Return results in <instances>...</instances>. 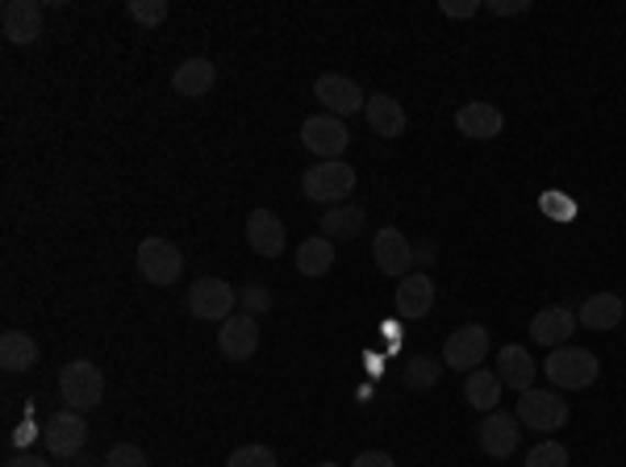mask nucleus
<instances>
[{"mask_svg":"<svg viewBox=\"0 0 626 467\" xmlns=\"http://www.w3.org/2000/svg\"><path fill=\"white\" fill-rule=\"evenodd\" d=\"M38 363V342L25 330H4L0 334V367L4 372H30Z\"/></svg>","mask_w":626,"mask_h":467,"instance_id":"5701e85b","label":"nucleus"},{"mask_svg":"<svg viewBox=\"0 0 626 467\" xmlns=\"http://www.w3.org/2000/svg\"><path fill=\"white\" fill-rule=\"evenodd\" d=\"M623 314H626V300L618 297V293H597V297H589L581 305L577 321H584L589 330H614V326L623 321Z\"/></svg>","mask_w":626,"mask_h":467,"instance_id":"4be33fe9","label":"nucleus"},{"mask_svg":"<svg viewBox=\"0 0 626 467\" xmlns=\"http://www.w3.org/2000/svg\"><path fill=\"white\" fill-rule=\"evenodd\" d=\"M443 13L447 18H472V13H480L477 0H463V4H456V0H443Z\"/></svg>","mask_w":626,"mask_h":467,"instance_id":"f704fd0d","label":"nucleus"},{"mask_svg":"<svg viewBox=\"0 0 626 467\" xmlns=\"http://www.w3.org/2000/svg\"><path fill=\"white\" fill-rule=\"evenodd\" d=\"M489 9L493 18H514V13H530V0H493Z\"/></svg>","mask_w":626,"mask_h":467,"instance_id":"473e14b6","label":"nucleus"},{"mask_svg":"<svg viewBox=\"0 0 626 467\" xmlns=\"http://www.w3.org/2000/svg\"><path fill=\"white\" fill-rule=\"evenodd\" d=\"M42 443H46V451H51L55 459H76L83 451V443H88V422H83V413H76V409L55 413V418L46 422V430H42Z\"/></svg>","mask_w":626,"mask_h":467,"instance_id":"1a4fd4ad","label":"nucleus"},{"mask_svg":"<svg viewBox=\"0 0 626 467\" xmlns=\"http://www.w3.org/2000/svg\"><path fill=\"white\" fill-rule=\"evenodd\" d=\"M301 143H305V150H313L317 159H338L343 150L351 147V134L343 126V117L313 113V117H305V126H301Z\"/></svg>","mask_w":626,"mask_h":467,"instance_id":"6e6552de","label":"nucleus"},{"mask_svg":"<svg viewBox=\"0 0 626 467\" xmlns=\"http://www.w3.org/2000/svg\"><path fill=\"white\" fill-rule=\"evenodd\" d=\"M59 397L67 401V409L88 413L104 401V372L92 360H71L63 363L59 372Z\"/></svg>","mask_w":626,"mask_h":467,"instance_id":"f03ea898","label":"nucleus"},{"mask_svg":"<svg viewBox=\"0 0 626 467\" xmlns=\"http://www.w3.org/2000/svg\"><path fill=\"white\" fill-rule=\"evenodd\" d=\"M317 467H338V464H317Z\"/></svg>","mask_w":626,"mask_h":467,"instance_id":"e433bc0d","label":"nucleus"},{"mask_svg":"<svg viewBox=\"0 0 626 467\" xmlns=\"http://www.w3.org/2000/svg\"><path fill=\"white\" fill-rule=\"evenodd\" d=\"M0 30L13 46H34L42 38V4L38 0H9L0 9Z\"/></svg>","mask_w":626,"mask_h":467,"instance_id":"f8f14e48","label":"nucleus"},{"mask_svg":"<svg viewBox=\"0 0 626 467\" xmlns=\"http://www.w3.org/2000/svg\"><path fill=\"white\" fill-rule=\"evenodd\" d=\"M104 467H150V459H146L143 446L118 443V446H109V455H104Z\"/></svg>","mask_w":626,"mask_h":467,"instance_id":"7c9ffc66","label":"nucleus"},{"mask_svg":"<svg viewBox=\"0 0 626 467\" xmlns=\"http://www.w3.org/2000/svg\"><path fill=\"white\" fill-rule=\"evenodd\" d=\"M125 13L143 25V30H155V25L167 22V0H130Z\"/></svg>","mask_w":626,"mask_h":467,"instance_id":"cd10ccee","label":"nucleus"},{"mask_svg":"<svg viewBox=\"0 0 626 467\" xmlns=\"http://www.w3.org/2000/svg\"><path fill=\"white\" fill-rule=\"evenodd\" d=\"M226 467H280V464H276V451H271V446L250 443V446H238L226 459Z\"/></svg>","mask_w":626,"mask_h":467,"instance_id":"c756f323","label":"nucleus"},{"mask_svg":"<svg viewBox=\"0 0 626 467\" xmlns=\"http://www.w3.org/2000/svg\"><path fill=\"white\" fill-rule=\"evenodd\" d=\"M372 259H376V267H380L384 276L405 280V276H410V267H414L417 251L410 247V238L396 230V226H384V230L372 238Z\"/></svg>","mask_w":626,"mask_h":467,"instance_id":"9d476101","label":"nucleus"},{"mask_svg":"<svg viewBox=\"0 0 626 467\" xmlns=\"http://www.w3.org/2000/svg\"><path fill=\"white\" fill-rule=\"evenodd\" d=\"M217 351L226 355L230 363H243L259 351V321L250 314H234V318L222 321L217 330Z\"/></svg>","mask_w":626,"mask_h":467,"instance_id":"ddd939ff","label":"nucleus"},{"mask_svg":"<svg viewBox=\"0 0 626 467\" xmlns=\"http://www.w3.org/2000/svg\"><path fill=\"white\" fill-rule=\"evenodd\" d=\"M518 418L514 413H501V409H493V413H484V422H480V451L489 455V459H510L514 451H518L522 443V430H518Z\"/></svg>","mask_w":626,"mask_h":467,"instance_id":"9b49d317","label":"nucleus"},{"mask_svg":"<svg viewBox=\"0 0 626 467\" xmlns=\"http://www.w3.org/2000/svg\"><path fill=\"white\" fill-rule=\"evenodd\" d=\"M489 355V330L484 326H459L443 342V367H456V372H477Z\"/></svg>","mask_w":626,"mask_h":467,"instance_id":"0eeeda50","label":"nucleus"},{"mask_svg":"<svg viewBox=\"0 0 626 467\" xmlns=\"http://www.w3.org/2000/svg\"><path fill=\"white\" fill-rule=\"evenodd\" d=\"M188 314L197 321H226L230 309L238 305V293L222 276H205L188 288Z\"/></svg>","mask_w":626,"mask_h":467,"instance_id":"423d86ee","label":"nucleus"},{"mask_svg":"<svg viewBox=\"0 0 626 467\" xmlns=\"http://www.w3.org/2000/svg\"><path fill=\"white\" fill-rule=\"evenodd\" d=\"M301 192L310 201H331V205H347V196L355 192V168L343 159H322L317 168H310L301 175Z\"/></svg>","mask_w":626,"mask_h":467,"instance_id":"20e7f679","label":"nucleus"},{"mask_svg":"<svg viewBox=\"0 0 626 467\" xmlns=\"http://www.w3.org/2000/svg\"><path fill=\"white\" fill-rule=\"evenodd\" d=\"M4 467H51L42 455H30V451H18V455H9V464Z\"/></svg>","mask_w":626,"mask_h":467,"instance_id":"c9c22d12","label":"nucleus"},{"mask_svg":"<svg viewBox=\"0 0 626 467\" xmlns=\"http://www.w3.org/2000/svg\"><path fill=\"white\" fill-rule=\"evenodd\" d=\"M543 372H547V380L563 388V392H581L589 384H597L602 376V363L593 351H584V346H556L547 363H543Z\"/></svg>","mask_w":626,"mask_h":467,"instance_id":"f257e3e1","label":"nucleus"},{"mask_svg":"<svg viewBox=\"0 0 626 467\" xmlns=\"http://www.w3.org/2000/svg\"><path fill=\"white\" fill-rule=\"evenodd\" d=\"M368 226V209L364 205H331V209L322 213V238H331V242H351L359 238V230Z\"/></svg>","mask_w":626,"mask_h":467,"instance_id":"412c9836","label":"nucleus"},{"mask_svg":"<svg viewBox=\"0 0 626 467\" xmlns=\"http://www.w3.org/2000/svg\"><path fill=\"white\" fill-rule=\"evenodd\" d=\"M364 117H368L372 134H380V138H401V134H405V126H410V117H405L401 101H393L389 92H376V96H368Z\"/></svg>","mask_w":626,"mask_h":467,"instance_id":"6ab92c4d","label":"nucleus"},{"mask_svg":"<svg viewBox=\"0 0 626 467\" xmlns=\"http://www.w3.org/2000/svg\"><path fill=\"white\" fill-rule=\"evenodd\" d=\"M623 300H626V297H623Z\"/></svg>","mask_w":626,"mask_h":467,"instance_id":"4c0bfd02","label":"nucleus"},{"mask_svg":"<svg viewBox=\"0 0 626 467\" xmlns=\"http://www.w3.org/2000/svg\"><path fill=\"white\" fill-rule=\"evenodd\" d=\"M438 376H443V363L431 360V355H417V360L405 363V384L410 388H435Z\"/></svg>","mask_w":626,"mask_h":467,"instance_id":"bb28decb","label":"nucleus"},{"mask_svg":"<svg viewBox=\"0 0 626 467\" xmlns=\"http://www.w3.org/2000/svg\"><path fill=\"white\" fill-rule=\"evenodd\" d=\"M334 267V242L331 238H305L301 247H297V272L301 276H310V280H317V276H326Z\"/></svg>","mask_w":626,"mask_h":467,"instance_id":"a878e982","label":"nucleus"},{"mask_svg":"<svg viewBox=\"0 0 626 467\" xmlns=\"http://www.w3.org/2000/svg\"><path fill=\"white\" fill-rule=\"evenodd\" d=\"M213 84H217V67L209 64V59H188V64H180L176 76H171V88H176L180 96H205Z\"/></svg>","mask_w":626,"mask_h":467,"instance_id":"b1692460","label":"nucleus"},{"mask_svg":"<svg viewBox=\"0 0 626 467\" xmlns=\"http://www.w3.org/2000/svg\"><path fill=\"white\" fill-rule=\"evenodd\" d=\"M501 388H505V384L498 380V372L477 367V372H468V380H463V397H468V405L480 409V413H493L501 401Z\"/></svg>","mask_w":626,"mask_h":467,"instance_id":"393cba45","label":"nucleus"},{"mask_svg":"<svg viewBox=\"0 0 626 467\" xmlns=\"http://www.w3.org/2000/svg\"><path fill=\"white\" fill-rule=\"evenodd\" d=\"M351 467H396V464L393 455H384V451H359Z\"/></svg>","mask_w":626,"mask_h":467,"instance_id":"72a5a7b5","label":"nucleus"},{"mask_svg":"<svg viewBox=\"0 0 626 467\" xmlns=\"http://www.w3.org/2000/svg\"><path fill=\"white\" fill-rule=\"evenodd\" d=\"M577 330V314L572 309H563V305H551V309H539L535 318H530V339L539 342V346H563L568 334Z\"/></svg>","mask_w":626,"mask_h":467,"instance_id":"a211bd4d","label":"nucleus"},{"mask_svg":"<svg viewBox=\"0 0 626 467\" xmlns=\"http://www.w3.org/2000/svg\"><path fill=\"white\" fill-rule=\"evenodd\" d=\"M247 242H250V251L264 259L284 255V221L271 209H255L247 217Z\"/></svg>","mask_w":626,"mask_h":467,"instance_id":"f3484780","label":"nucleus"},{"mask_svg":"<svg viewBox=\"0 0 626 467\" xmlns=\"http://www.w3.org/2000/svg\"><path fill=\"white\" fill-rule=\"evenodd\" d=\"M396 314L405 321H417L426 318L431 309H435V280L426 276V272H410V276L396 284Z\"/></svg>","mask_w":626,"mask_h":467,"instance_id":"2eb2a0df","label":"nucleus"},{"mask_svg":"<svg viewBox=\"0 0 626 467\" xmlns=\"http://www.w3.org/2000/svg\"><path fill=\"white\" fill-rule=\"evenodd\" d=\"M138 272H143L146 284H176L180 272H185V255H180V247L176 242H167V238H143L138 242Z\"/></svg>","mask_w":626,"mask_h":467,"instance_id":"39448f33","label":"nucleus"},{"mask_svg":"<svg viewBox=\"0 0 626 467\" xmlns=\"http://www.w3.org/2000/svg\"><path fill=\"white\" fill-rule=\"evenodd\" d=\"M501 126H505V117H501V109L489 105V101H468V105H459L456 113V129L463 138H472V143L498 138Z\"/></svg>","mask_w":626,"mask_h":467,"instance_id":"dca6fc26","label":"nucleus"},{"mask_svg":"<svg viewBox=\"0 0 626 467\" xmlns=\"http://www.w3.org/2000/svg\"><path fill=\"white\" fill-rule=\"evenodd\" d=\"M535 360L526 355V346H518V342H510V346H501L498 355V380L505 384V388H514V392H526L530 384H535Z\"/></svg>","mask_w":626,"mask_h":467,"instance_id":"aec40b11","label":"nucleus"},{"mask_svg":"<svg viewBox=\"0 0 626 467\" xmlns=\"http://www.w3.org/2000/svg\"><path fill=\"white\" fill-rule=\"evenodd\" d=\"M313 92H317V101L326 105L331 117H347V113H359V109L368 105V96L359 92V84H355L351 76H322L313 84Z\"/></svg>","mask_w":626,"mask_h":467,"instance_id":"4468645a","label":"nucleus"},{"mask_svg":"<svg viewBox=\"0 0 626 467\" xmlns=\"http://www.w3.org/2000/svg\"><path fill=\"white\" fill-rule=\"evenodd\" d=\"M238 305L247 309L250 318H255V314H268V309H271V293L264 288V284H247V288L238 293Z\"/></svg>","mask_w":626,"mask_h":467,"instance_id":"2f4dec72","label":"nucleus"},{"mask_svg":"<svg viewBox=\"0 0 626 467\" xmlns=\"http://www.w3.org/2000/svg\"><path fill=\"white\" fill-rule=\"evenodd\" d=\"M526 430H535V434H556L560 425H568L572 418V409L563 401L560 392H551V388H526L518 392V413H514Z\"/></svg>","mask_w":626,"mask_h":467,"instance_id":"7ed1b4c3","label":"nucleus"},{"mask_svg":"<svg viewBox=\"0 0 626 467\" xmlns=\"http://www.w3.org/2000/svg\"><path fill=\"white\" fill-rule=\"evenodd\" d=\"M526 467H568V451L556 438H543L526 451Z\"/></svg>","mask_w":626,"mask_h":467,"instance_id":"c85d7f7f","label":"nucleus"}]
</instances>
